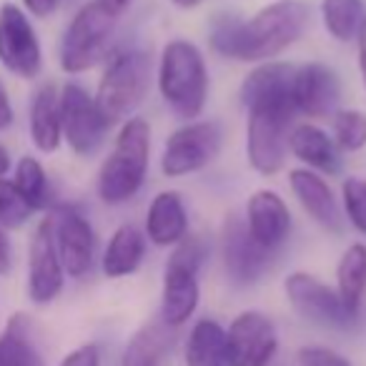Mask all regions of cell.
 I'll return each instance as SVG.
<instances>
[{"label":"cell","instance_id":"cell-11","mask_svg":"<svg viewBox=\"0 0 366 366\" xmlns=\"http://www.w3.org/2000/svg\"><path fill=\"white\" fill-rule=\"evenodd\" d=\"M53 226V241H56L58 259L63 271L71 279H83L93 271L96 264V229L91 219L73 204H58L48 214Z\"/></svg>","mask_w":366,"mask_h":366},{"label":"cell","instance_id":"cell-14","mask_svg":"<svg viewBox=\"0 0 366 366\" xmlns=\"http://www.w3.org/2000/svg\"><path fill=\"white\" fill-rule=\"evenodd\" d=\"M291 98H294L296 113L306 116L311 123L331 118L339 111L341 101V78L336 68L321 61L296 66L294 81H291Z\"/></svg>","mask_w":366,"mask_h":366},{"label":"cell","instance_id":"cell-2","mask_svg":"<svg viewBox=\"0 0 366 366\" xmlns=\"http://www.w3.org/2000/svg\"><path fill=\"white\" fill-rule=\"evenodd\" d=\"M151 168V123L131 116L121 123L111 153L96 176V194L106 206H126L141 194Z\"/></svg>","mask_w":366,"mask_h":366},{"label":"cell","instance_id":"cell-6","mask_svg":"<svg viewBox=\"0 0 366 366\" xmlns=\"http://www.w3.org/2000/svg\"><path fill=\"white\" fill-rule=\"evenodd\" d=\"M118 16L98 0H88L66 26L58 46V63L68 76H81L106 63L113 51Z\"/></svg>","mask_w":366,"mask_h":366},{"label":"cell","instance_id":"cell-26","mask_svg":"<svg viewBox=\"0 0 366 366\" xmlns=\"http://www.w3.org/2000/svg\"><path fill=\"white\" fill-rule=\"evenodd\" d=\"M183 359H186V366H229L224 326L209 316L196 321L186 339Z\"/></svg>","mask_w":366,"mask_h":366},{"label":"cell","instance_id":"cell-30","mask_svg":"<svg viewBox=\"0 0 366 366\" xmlns=\"http://www.w3.org/2000/svg\"><path fill=\"white\" fill-rule=\"evenodd\" d=\"M331 138L341 153H359L366 148V113L359 108H339L331 116Z\"/></svg>","mask_w":366,"mask_h":366},{"label":"cell","instance_id":"cell-38","mask_svg":"<svg viewBox=\"0 0 366 366\" xmlns=\"http://www.w3.org/2000/svg\"><path fill=\"white\" fill-rule=\"evenodd\" d=\"M356 66H359V76H361V86L366 91V18L359 28V36H356Z\"/></svg>","mask_w":366,"mask_h":366},{"label":"cell","instance_id":"cell-28","mask_svg":"<svg viewBox=\"0 0 366 366\" xmlns=\"http://www.w3.org/2000/svg\"><path fill=\"white\" fill-rule=\"evenodd\" d=\"M321 23L336 43H354L366 18L364 0H321Z\"/></svg>","mask_w":366,"mask_h":366},{"label":"cell","instance_id":"cell-7","mask_svg":"<svg viewBox=\"0 0 366 366\" xmlns=\"http://www.w3.org/2000/svg\"><path fill=\"white\" fill-rule=\"evenodd\" d=\"M224 148V126L214 118H196L181 123L166 138L161 151V173L183 178L209 168Z\"/></svg>","mask_w":366,"mask_h":366},{"label":"cell","instance_id":"cell-31","mask_svg":"<svg viewBox=\"0 0 366 366\" xmlns=\"http://www.w3.org/2000/svg\"><path fill=\"white\" fill-rule=\"evenodd\" d=\"M244 18L234 13H216L209 23V48L224 61H236L239 56V36Z\"/></svg>","mask_w":366,"mask_h":366},{"label":"cell","instance_id":"cell-17","mask_svg":"<svg viewBox=\"0 0 366 366\" xmlns=\"http://www.w3.org/2000/svg\"><path fill=\"white\" fill-rule=\"evenodd\" d=\"M289 189L294 194V199L299 201V206L304 209V214L314 221L316 226H321L324 231L339 234L344 219H341V204L336 199L331 183L326 181L321 173L311 171V168H291L289 171Z\"/></svg>","mask_w":366,"mask_h":366},{"label":"cell","instance_id":"cell-36","mask_svg":"<svg viewBox=\"0 0 366 366\" xmlns=\"http://www.w3.org/2000/svg\"><path fill=\"white\" fill-rule=\"evenodd\" d=\"M23 3V11L28 13L31 18H38V21H46V18H51L53 13L61 8L63 0H21Z\"/></svg>","mask_w":366,"mask_h":366},{"label":"cell","instance_id":"cell-18","mask_svg":"<svg viewBox=\"0 0 366 366\" xmlns=\"http://www.w3.org/2000/svg\"><path fill=\"white\" fill-rule=\"evenodd\" d=\"M201 304L199 271L168 259L161 281V314L158 319L171 329H181L194 319Z\"/></svg>","mask_w":366,"mask_h":366},{"label":"cell","instance_id":"cell-15","mask_svg":"<svg viewBox=\"0 0 366 366\" xmlns=\"http://www.w3.org/2000/svg\"><path fill=\"white\" fill-rule=\"evenodd\" d=\"M66 271L58 259L51 219H41L28 244V296L36 306H48L61 296Z\"/></svg>","mask_w":366,"mask_h":366},{"label":"cell","instance_id":"cell-8","mask_svg":"<svg viewBox=\"0 0 366 366\" xmlns=\"http://www.w3.org/2000/svg\"><path fill=\"white\" fill-rule=\"evenodd\" d=\"M284 296L299 319L319 329L351 331L359 324V316L346 309L334 286L309 271H291L284 279Z\"/></svg>","mask_w":366,"mask_h":366},{"label":"cell","instance_id":"cell-23","mask_svg":"<svg viewBox=\"0 0 366 366\" xmlns=\"http://www.w3.org/2000/svg\"><path fill=\"white\" fill-rule=\"evenodd\" d=\"M296 66L286 61H266L254 66L241 81L239 101L244 108L256 103L276 101V98H291V81H294Z\"/></svg>","mask_w":366,"mask_h":366},{"label":"cell","instance_id":"cell-13","mask_svg":"<svg viewBox=\"0 0 366 366\" xmlns=\"http://www.w3.org/2000/svg\"><path fill=\"white\" fill-rule=\"evenodd\" d=\"M279 354L274 321L264 311H241L226 329L229 366H271Z\"/></svg>","mask_w":366,"mask_h":366},{"label":"cell","instance_id":"cell-5","mask_svg":"<svg viewBox=\"0 0 366 366\" xmlns=\"http://www.w3.org/2000/svg\"><path fill=\"white\" fill-rule=\"evenodd\" d=\"M246 161L259 176L271 178L284 171L289 158V136L296 126L294 98L256 103L246 108Z\"/></svg>","mask_w":366,"mask_h":366},{"label":"cell","instance_id":"cell-12","mask_svg":"<svg viewBox=\"0 0 366 366\" xmlns=\"http://www.w3.org/2000/svg\"><path fill=\"white\" fill-rule=\"evenodd\" d=\"M221 264H224L226 279L239 289H249V286L259 284L264 274L269 271L274 254L266 251L254 241V236L246 229L244 216L229 214L221 224Z\"/></svg>","mask_w":366,"mask_h":366},{"label":"cell","instance_id":"cell-32","mask_svg":"<svg viewBox=\"0 0 366 366\" xmlns=\"http://www.w3.org/2000/svg\"><path fill=\"white\" fill-rule=\"evenodd\" d=\"M36 211L28 206V201L18 194L11 178H0V229L18 231L33 219Z\"/></svg>","mask_w":366,"mask_h":366},{"label":"cell","instance_id":"cell-22","mask_svg":"<svg viewBox=\"0 0 366 366\" xmlns=\"http://www.w3.org/2000/svg\"><path fill=\"white\" fill-rule=\"evenodd\" d=\"M148 239L136 224H121L108 239L101 256V271L106 279H126L143 266Z\"/></svg>","mask_w":366,"mask_h":366},{"label":"cell","instance_id":"cell-9","mask_svg":"<svg viewBox=\"0 0 366 366\" xmlns=\"http://www.w3.org/2000/svg\"><path fill=\"white\" fill-rule=\"evenodd\" d=\"M0 66L21 81H33L43 71V46L31 16L16 3L0 6Z\"/></svg>","mask_w":366,"mask_h":366},{"label":"cell","instance_id":"cell-21","mask_svg":"<svg viewBox=\"0 0 366 366\" xmlns=\"http://www.w3.org/2000/svg\"><path fill=\"white\" fill-rule=\"evenodd\" d=\"M28 133H31V143L41 153H56L61 148V88L53 83H46L33 93L31 111H28Z\"/></svg>","mask_w":366,"mask_h":366},{"label":"cell","instance_id":"cell-35","mask_svg":"<svg viewBox=\"0 0 366 366\" xmlns=\"http://www.w3.org/2000/svg\"><path fill=\"white\" fill-rule=\"evenodd\" d=\"M58 366H101V349L96 344H83L63 356Z\"/></svg>","mask_w":366,"mask_h":366},{"label":"cell","instance_id":"cell-37","mask_svg":"<svg viewBox=\"0 0 366 366\" xmlns=\"http://www.w3.org/2000/svg\"><path fill=\"white\" fill-rule=\"evenodd\" d=\"M13 123H16V108H13L8 88L3 86V81H0V133H6Z\"/></svg>","mask_w":366,"mask_h":366},{"label":"cell","instance_id":"cell-20","mask_svg":"<svg viewBox=\"0 0 366 366\" xmlns=\"http://www.w3.org/2000/svg\"><path fill=\"white\" fill-rule=\"evenodd\" d=\"M289 153L304 168L321 173L324 178H331L341 171V151L329 131L311 121L296 123L289 136Z\"/></svg>","mask_w":366,"mask_h":366},{"label":"cell","instance_id":"cell-19","mask_svg":"<svg viewBox=\"0 0 366 366\" xmlns=\"http://www.w3.org/2000/svg\"><path fill=\"white\" fill-rule=\"evenodd\" d=\"M143 234H146L148 244L158 246V249H173L191 234L189 209L178 191L166 189L153 196L146 219H143Z\"/></svg>","mask_w":366,"mask_h":366},{"label":"cell","instance_id":"cell-16","mask_svg":"<svg viewBox=\"0 0 366 366\" xmlns=\"http://www.w3.org/2000/svg\"><path fill=\"white\" fill-rule=\"evenodd\" d=\"M244 221L249 234L259 246H264L271 254H279L286 246L294 229V219H291L289 204L284 196L274 189H259L249 196L244 211Z\"/></svg>","mask_w":366,"mask_h":366},{"label":"cell","instance_id":"cell-27","mask_svg":"<svg viewBox=\"0 0 366 366\" xmlns=\"http://www.w3.org/2000/svg\"><path fill=\"white\" fill-rule=\"evenodd\" d=\"M336 294L351 314L361 316V304L366 294V244L356 241L341 254L336 264Z\"/></svg>","mask_w":366,"mask_h":366},{"label":"cell","instance_id":"cell-42","mask_svg":"<svg viewBox=\"0 0 366 366\" xmlns=\"http://www.w3.org/2000/svg\"><path fill=\"white\" fill-rule=\"evenodd\" d=\"M171 6H176L178 11H194V8H199L204 0H168Z\"/></svg>","mask_w":366,"mask_h":366},{"label":"cell","instance_id":"cell-4","mask_svg":"<svg viewBox=\"0 0 366 366\" xmlns=\"http://www.w3.org/2000/svg\"><path fill=\"white\" fill-rule=\"evenodd\" d=\"M306 26H309V6L304 0H274L259 8L254 16L241 23L236 63L259 66L266 61H276L281 53L299 43Z\"/></svg>","mask_w":366,"mask_h":366},{"label":"cell","instance_id":"cell-3","mask_svg":"<svg viewBox=\"0 0 366 366\" xmlns=\"http://www.w3.org/2000/svg\"><path fill=\"white\" fill-rule=\"evenodd\" d=\"M151 78L153 61L148 51L138 46L113 48L111 56L106 58L96 96H93L98 113L108 123V128L121 126L123 121L136 116L138 106L146 101L151 91Z\"/></svg>","mask_w":366,"mask_h":366},{"label":"cell","instance_id":"cell-1","mask_svg":"<svg viewBox=\"0 0 366 366\" xmlns=\"http://www.w3.org/2000/svg\"><path fill=\"white\" fill-rule=\"evenodd\" d=\"M156 88L168 111L183 123L204 116L211 93V73L204 51L186 38L168 41L158 56Z\"/></svg>","mask_w":366,"mask_h":366},{"label":"cell","instance_id":"cell-39","mask_svg":"<svg viewBox=\"0 0 366 366\" xmlns=\"http://www.w3.org/2000/svg\"><path fill=\"white\" fill-rule=\"evenodd\" d=\"M13 269V249L11 239H8V231L0 229V276H8Z\"/></svg>","mask_w":366,"mask_h":366},{"label":"cell","instance_id":"cell-40","mask_svg":"<svg viewBox=\"0 0 366 366\" xmlns=\"http://www.w3.org/2000/svg\"><path fill=\"white\" fill-rule=\"evenodd\" d=\"M101 6H106L111 13H116V16H123V13L128 11V8L136 3V0H98Z\"/></svg>","mask_w":366,"mask_h":366},{"label":"cell","instance_id":"cell-34","mask_svg":"<svg viewBox=\"0 0 366 366\" xmlns=\"http://www.w3.org/2000/svg\"><path fill=\"white\" fill-rule=\"evenodd\" d=\"M296 364L299 366H354V361L341 354V351L331 349V346L306 344L296 351Z\"/></svg>","mask_w":366,"mask_h":366},{"label":"cell","instance_id":"cell-24","mask_svg":"<svg viewBox=\"0 0 366 366\" xmlns=\"http://www.w3.org/2000/svg\"><path fill=\"white\" fill-rule=\"evenodd\" d=\"M0 366H46L28 314H13L0 331Z\"/></svg>","mask_w":366,"mask_h":366},{"label":"cell","instance_id":"cell-41","mask_svg":"<svg viewBox=\"0 0 366 366\" xmlns=\"http://www.w3.org/2000/svg\"><path fill=\"white\" fill-rule=\"evenodd\" d=\"M11 168H13L11 151H8V148H6V143H0V178H6Z\"/></svg>","mask_w":366,"mask_h":366},{"label":"cell","instance_id":"cell-10","mask_svg":"<svg viewBox=\"0 0 366 366\" xmlns=\"http://www.w3.org/2000/svg\"><path fill=\"white\" fill-rule=\"evenodd\" d=\"M61 126L63 141L81 158L98 156L111 131L98 113L93 96L76 81H68L61 88Z\"/></svg>","mask_w":366,"mask_h":366},{"label":"cell","instance_id":"cell-33","mask_svg":"<svg viewBox=\"0 0 366 366\" xmlns=\"http://www.w3.org/2000/svg\"><path fill=\"white\" fill-rule=\"evenodd\" d=\"M341 211L351 229L366 236V178L346 176L341 181Z\"/></svg>","mask_w":366,"mask_h":366},{"label":"cell","instance_id":"cell-25","mask_svg":"<svg viewBox=\"0 0 366 366\" xmlns=\"http://www.w3.org/2000/svg\"><path fill=\"white\" fill-rule=\"evenodd\" d=\"M173 334L176 329L161 319L143 324L123 349L121 366H161V359L173 349Z\"/></svg>","mask_w":366,"mask_h":366},{"label":"cell","instance_id":"cell-29","mask_svg":"<svg viewBox=\"0 0 366 366\" xmlns=\"http://www.w3.org/2000/svg\"><path fill=\"white\" fill-rule=\"evenodd\" d=\"M13 186L18 189V194L28 201L33 211H46L53 209V189L48 171L36 156H23L18 161L16 171H13Z\"/></svg>","mask_w":366,"mask_h":366}]
</instances>
